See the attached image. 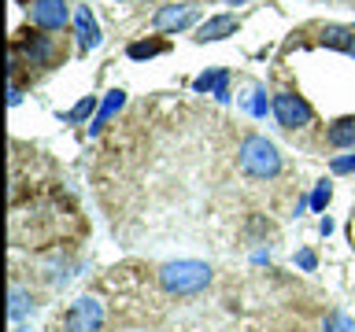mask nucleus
<instances>
[{
  "label": "nucleus",
  "instance_id": "f257e3e1",
  "mask_svg": "<svg viewBox=\"0 0 355 332\" xmlns=\"http://www.w3.org/2000/svg\"><path fill=\"white\" fill-rule=\"evenodd\" d=\"M159 284L166 288L171 295H196L211 284V266L207 262H196V259H178V262H166L159 270Z\"/></svg>",
  "mask_w": 355,
  "mask_h": 332
},
{
  "label": "nucleus",
  "instance_id": "f03ea898",
  "mask_svg": "<svg viewBox=\"0 0 355 332\" xmlns=\"http://www.w3.org/2000/svg\"><path fill=\"white\" fill-rule=\"evenodd\" d=\"M237 163H241L244 174H248V177H259V181H266V177H274L277 170H282V155H277L274 140L259 137V133H252V137L241 140Z\"/></svg>",
  "mask_w": 355,
  "mask_h": 332
},
{
  "label": "nucleus",
  "instance_id": "7ed1b4c3",
  "mask_svg": "<svg viewBox=\"0 0 355 332\" xmlns=\"http://www.w3.org/2000/svg\"><path fill=\"white\" fill-rule=\"evenodd\" d=\"M15 52H19V59L26 66H52L55 59H60V44H55V37H49V30L19 33Z\"/></svg>",
  "mask_w": 355,
  "mask_h": 332
},
{
  "label": "nucleus",
  "instance_id": "20e7f679",
  "mask_svg": "<svg viewBox=\"0 0 355 332\" xmlns=\"http://www.w3.org/2000/svg\"><path fill=\"white\" fill-rule=\"evenodd\" d=\"M100 325H104V306L93 295L74 299L71 310H67V321H63L67 332H100Z\"/></svg>",
  "mask_w": 355,
  "mask_h": 332
},
{
  "label": "nucleus",
  "instance_id": "39448f33",
  "mask_svg": "<svg viewBox=\"0 0 355 332\" xmlns=\"http://www.w3.org/2000/svg\"><path fill=\"white\" fill-rule=\"evenodd\" d=\"M274 118H277V126H282V129H304L315 115H311V104L304 96L277 93L274 96Z\"/></svg>",
  "mask_w": 355,
  "mask_h": 332
},
{
  "label": "nucleus",
  "instance_id": "423d86ee",
  "mask_svg": "<svg viewBox=\"0 0 355 332\" xmlns=\"http://www.w3.org/2000/svg\"><path fill=\"white\" fill-rule=\"evenodd\" d=\"M71 11H67V0H33L30 4V22L37 30H63Z\"/></svg>",
  "mask_w": 355,
  "mask_h": 332
},
{
  "label": "nucleus",
  "instance_id": "0eeeda50",
  "mask_svg": "<svg viewBox=\"0 0 355 332\" xmlns=\"http://www.w3.org/2000/svg\"><path fill=\"white\" fill-rule=\"evenodd\" d=\"M193 22H196V8L193 4H166V8L155 11L152 26L159 30V33H174V30L193 26Z\"/></svg>",
  "mask_w": 355,
  "mask_h": 332
},
{
  "label": "nucleus",
  "instance_id": "6e6552de",
  "mask_svg": "<svg viewBox=\"0 0 355 332\" xmlns=\"http://www.w3.org/2000/svg\"><path fill=\"white\" fill-rule=\"evenodd\" d=\"M74 33H78V48L89 52L100 44V22L93 19V11L89 8H78L74 11Z\"/></svg>",
  "mask_w": 355,
  "mask_h": 332
},
{
  "label": "nucleus",
  "instance_id": "1a4fd4ad",
  "mask_svg": "<svg viewBox=\"0 0 355 332\" xmlns=\"http://www.w3.org/2000/svg\"><path fill=\"white\" fill-rule=\"evenodd\" d=\"M226 85H230V71H222V66H218V71H204V74L193 82L196 93H211L218 104H230V89H226Z\"/></svg>",
  "mask_w": 355,
  "mask_h": 332
},
{
  "label": "nucleus",
  "instance_id": "9d476101",
  "mask_svg": "<svg viewBox=\"0 0 355 332\" xmlns=\"http://www.w3.org/2000/svg\"><path fill=\"white\" fill-rule=\"evenodd\" d=\"M230 33H237V19L233 15H211L207 22H200V30H196V41H222V37H230Z\"/></svg>",
  "mask_w": 355,
  "mask_h": 332
},
{
  "label": "nucleus",
  "instance_id": "9b49d317",
  "mask_svg": "<svg viewBox=\"0 0 355 332\" xmlns=\"http://www.w3.org/2000/svg\"><path fill=\"white\" fill-rule=\"evenodd\" d=\"M322 44L355 59V26H322Z\"/></svg>",
  "mask_w": 355,
  "mask_h": 332
},
{
  "label": "nucleus",
  "instance_id": "f8f14e48",
  "mask_svg": "<svg viewBox=\"0 0 355 332\" xmlns=\"http://www.w3.org/2000/svg\"><path fill=\"white\" fill-rule=\"evenodd\" d=\"M122 107H126V93H122V89H111L107 100L100 104V111H96V122L89 126V133H100V129H104V122H111V118H115Z\"/></svg>",
  "mask_w": 355,
  "mask_h": 332
},
{
  "label": "nucleus",
  "instance_id": "ddd939ff",
  "mask_svg": "<svg viewBox=\"0 0 355 332\" xmlns=\"http://www.w3.org/2000/svg\"><path fill=\"white\" fill-rule=\"evenodd\" d=\"M326 140L333 144V148H355V115L333 122V126L326 129Z\"/></svg>",
  "mask_w": 355,
  "mask_h": 332
},
{
  "label": "nucleus",
  "instance_id": "4468645a",
  "mask_svg": "<svg viewBox=\"0 0 355 332\" xmlns=\"http://www.w3.org/2000/svg\"><path fill=\"white\" fill-rule=\"evenodd\" d=\"M33 310V299L22 292L19 284H11V306H8V314H11V321H22Z\"/></svg>",
  "mask_w": 355,
  "mask_h": 332
},
{
  "label": "nucleus",
  "instance_id": "2eb2a0df",
  "mask_svg": "<svg viewBox=\"0 0 355 332\" xmlns=\"http://www.w3.org/2000/svg\"><path fill=\"white\" fill-rule=\"evenodd\" d=\"M93 111H100V107H96V96H82V100H78V104L63 115V122H74V126H78V122H85Z\"/></svg>",
  "mask_w": 355,
  "mask_h": 332
},
{
  "label": "nucleus",
  "instance_id": "dca6fc26",
  "mask_svg": "<svg viewBox=\"0 0 355 332\" xmlns=\"http://www.w3.org/2000/svg\"><path fill=\"white\" fill-rule=\"evenodd\" d=\"M166 44L163 41H137L130 44V59H152V55H163Z\"/></svg>",
  "mask_w": 355,
  "mask_h": 332
},
{
  "label": "nucleus",
  "instance_id": "f3484780",
  "mask_svg": "<svg viewBox=\"0 0 355 332\" xmlns=\"http://www.w3.org/2000/svg\"><path fill=\"white\" fill-rule=\"evenodd\" d=\"M322 332H355V321L348 314H340V310H333V314L322 321Z\"/></svg>",
  "mask_w": 355,
  "mask_h": 332
},
{
  "label": "nucleus",
  "instance_id": "a211bd4d",
  "mask_svg": "<svg viewBox=\"0 0 355 332\" xmlns=\"http://www.w3.org/2000/svg\"><path fill=\"white\" fill-rule=\"evenodd\" d=\"M266 111H274V104H270V100H266V93H263V89L255 85V89H252V100H248V115L263 118Z\"/></svg>",
  "mask_w": 355,
  "mask_h": 332
},
{
  "label": "nucleus",
  "instance_id": "6ab92c4d",
  "mask_svg": "<svg viewBox=\"0 0 355 332\" xmlns=\"http://www.w3.org/2000/svg\"><path fill=\"white\" fill-rule=\"evenodd\" d=\"M329 199H333V185H329V181H318L315 192H311V207H315V210H326Z\"/></svg>",
  "mask_w": 355,
  "mask_h": 332
},
{
  "label": "nucleus",
  "instance_id": "aec40b11",
  "mask_svg": "<svg viewBox=\"0 0 355 332\" xmlns=\"http://www.w3.org/2000/svg\"><path fill=\"white\" fill-rule=\"evenodd\" d=\"M329 170L333 174H355V155H333Z\"/></svg>",
  "mask_w": 355,
  "mask_h": 332
},
{
  "label": "nucleus",
  "instance_id": "412c9836",
  "mask_svg": "<svg viewBox=\"0 0 355 332\" xmlns=\"http://www.w3.org/2000/svg\"><path fill=\"white\" fill-rule=\"evenodd\" d=\"M315 262H318L315 251H300V255H296V266H300V270H315Z\"/></svg>",
  "mask_w": 355,
  "mask_h": 332
},
{
  "label": "nucleus",
  "instance_id": "4be33fe9",
  "mask_svg": "<svg viewBox=\"0 0 355 332\" xmlns=\"http://www.w3.org/2000/svg\"><path fill=\"white\" fill-rule=\"evenodd\" d=\"M318 229H322V237H329V232H333V218H322Z\"/></svg>",
  "mask_w": 355,
  "mask_h": 332
},
{
  "label": "nucleus",
  "instance_id": "5701e85b",
  "mask_svg": "<svg viewBox=\"0 0 355 332\" xmlns=\"http://www.w3.org/2000/svg\"><path fill=\"white\" fill-rule=\"evenodd\" d=\"M8 100H11V107H15L19 100H22V93H19V85H15V82H11V96H8Z\"/></svg>",
  "mask_w": 355,
  "mask_h": 332
},
{
  "label": "nucleus",
  "instance_id": "b1692460",
  "mask_svg": "<svg viewBox=\"0 0 355 332\" xmlns=\"http://www.w3.org/2000/svg\"><path fill=\"white\" fill-rule=\"evenodd\" d=\"M230 4H241V0H230Z\"/></svg>",
  "mask_w": 355,
  "mask_h": 332
},
{
  "label": "nucleus",
  "instance_id": "393cba45",
  "mask_svg": "<svg viewBox=\"0 0 355 332\" xmlns=\"http://www.w3.org/2000/svg\"><path fill=\"white\" fill-rule=\"evenodd\" d=\"M30 4H33V0H30Z\"/></svg>",
  "mask_w": 355,
  "mask_h": 332
},
{
  "label": "nucleus",
  "instance_id": "a878e982",
  "mask_svg": "<svg viewBox=\"0 0 355 332\" xmlns=\"http://www.w3.org/2000/svg\"><path fill=\"white\" fill-rule=\"evenodd\" d=\"M352 237H355V232H352Z\"/></svg>",
  "mask_w": 355,
  "mask_h": 332
}]
</instances>
